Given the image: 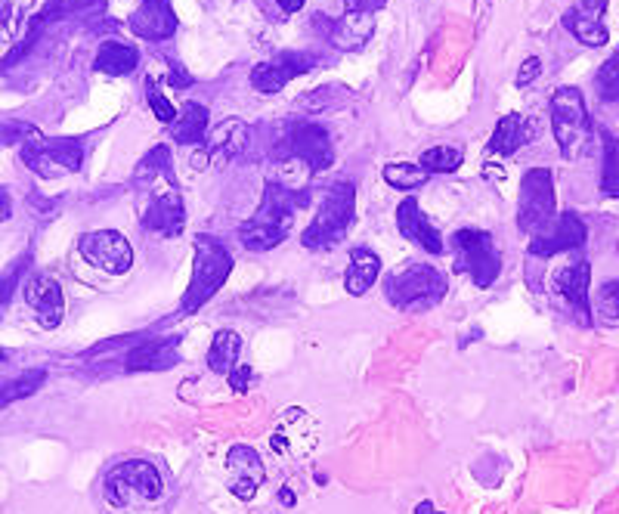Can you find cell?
<instances>
[{
	"label": "cell",
	"instance_id": "obj_17",
	"mask_svg": "<svg viewBox=\"0 0 619 514\" xmlns=\"http://www.w3.org/2000/svg\"><path fill=\"white\" fill-rule=\"evenodd\" d=\"M25 304L44 329H59L65 316V295L56 276L38 273L25 282Z\"/></svg>",
	"mask_w": 619,
	"mask_h": 514
},
{
	"label": "cell",
	"instance_id": "obj_5",
	"mask_svg": "<svg viewBox=\"0 0 619 514\" xmlns=\"http://www.w3.org/2000/svg\"><path fill=\"white\" fill-rule=\"evenodd\" d=\"M106 502L115 508H127L137 502H158L165 493L161 471L146 459H127L106 474Z\"/></svg>",
	"mask_w": 619,
	"mask_h": 514
},
{
	"label": "cell",
	"instance_id": "obj_2",
	"mask_svg": "<svg viewBox=\"0 0 619 514\" xmlns=\"http://www.w3.org/2000/svg\"><path fill=\"white\" fill-rule=\"evenodd\" d=\"M192 279H189V288H186V295L180 301V313H195L205 301H211L223 282L230 279L236 261H233V254L223 248V242H217L214 236H205L199 233L192 242Z\"/></svg>",
	"mask_w": 619,
	"mask_h": 514
},
{
	"label": "cell",
	"instance_id": "obj_4",
	"mask_svg": "<svg viewBox=\"0 0 619 514\" xmlns=\"http://www.w3.org/2000/svg\"><path fill=\"white\" fill-rule=\"evenodd\" d=\"M449 292L446 273L431 264H409L390 273L384 282V295L397 310H428L437 307Z\"/></svg>",
	"mask_w": 619,
	"mask_h": 514
},
{
	"label": "cell",
	"instance_id": "obj_35",
	"mask_svg": "<svg viewBox=\"0 0 619 514\" xmlns=\"http://www.w3.org/2000/svg\"><path fill=\"white\" fill-rule=\"evenodd\" d=\"M595 90L604 103H619V47L610 53V59L595 75Z\"/></svg>",
	"mask_w": 619,
	"mask_h": 514
},
{
	"label": "cell",
	"instance_id": "obj_1",
	"mask_svg": "<svg viewBox=\"0 0 619 514\" xmlns=\"http://www.w3.org/2000/svg\"><path fill=\"white\" fill-rule=\"evenodd\" d=\"M307 192L291 189L279 180H270L264 186V199H260L257 211L239 227V239L248 251H270L282 245L295 227V214L301 205H307Z\"/></svg>",
	"mask_w": 619,
	"mask_h": 514
},
{
	"label": "cell",
	"instance_id": "obj_44",
	"mask_svg": "<svg viewBox=\"0 0 619 514\" xmlns=\"http://www.w3.org/2000/svg\"><path fill=\"white\" fill-rule=\"evenodd\" d=\"M415 514H443V511H437L434 502H421V505L415 508Z\"/></svg>",
	"mask_w": 619,
	"mask_h": 514
},
{
	"label": "cell",
	"instance_id": "obj_42",
	"mask_svg": "<svg viewBox=\"0 0 619 514\" xmlns=\"http://www.w3.org/2000/svg\"><path fill=\"white\" fill-rule=\"evenodd\" d=\"M276 4H279L285 13H298V10H304V0H276Z\"/></svg>",
	"mask_w": 619,
	"mask_h": 514
},
{
	"label": "cell",
	"instance_id": "obj_34",
	"mask_svg": "<svg viewBox=\"0 0 619 514\" xmlns=\"http://www.w3.org/2000/svg\"><path fill=\"white\" fill-rule=\"evenodd\" d=\"M137 177L149 180V177H168V183L177 186V177H174V158H171V149L168 146H155L137 168Z\"/></svg>",
	"mask_w": 619,
	"mask_h": 514
},
{
	"label": "cell",
	"instance_id": "obj_24",
	"mask_svg": "<svg viewBox=\"0 0 619 514\" xmlns=\"http://www.w3.org/2000/svg\"><path fill=\"white\" fill-rule=\"evenodd\" d=\"M372 28H375V10L347 7L341 22L332 31V44L338 50H360L372 38Z\"/></svg>",
	"mask_w": 619,
	"mask_h": 514
},
{
	"label": "cell",
	"instance_id": "obj_31",
	"mask_svg": "<svg viewBox=\"0 0 619 514\" xmlns=\"http://www.w3.org/2000/svg\"><path fill=\"white\" fill-rule=\"evenodd\" d=\"M462 162H465V155H462V149H455V146H431L418 158V165L425 168L428 174H455L462 168Z\"/></svg>",
	"mask_w": 619,
	"mask_h": 514
},
{
	"label": "cell",
	"instance_id": "obj_16",
	"mask_svg": "<svg viewBox=\"0 0 619 514\" xmlns=\"http://www.w3.org/2000/svg\"><path fill=\"white\" fill-rule=\"evenodd\" d=\"M313 66L316 59L310 53H279L251 69V87L257 93H279L288 81L307 75Z\"/></svg>",
	"mask_w": 619,
	"mask_h": 514
},
{
	"label": "cell",
	"instance_id": "obj_29",
	"mask_svg": "<svg viewBox=\"0 0 619 514\" xmlns=\"http://www.w3.org/2000/svg\"><path fill=\"white\" fill-rule=\"evenodd\" d=\"M242 357V335L233 329H220L208 347V366L214 372H230Z\"/></svg>",
	"mask_w": 619,
	"mask_h": 514
},
{
	"label": "cell",
	"instance_id": "obj_21",
	"mask_svg": "<svg viewBox=\"0 0 619 514\" xmlns=\"http://www.w3.org/2000/svg\"><path fill=\"white\" fill-rule=\"evenodd\" d=\"M177 338H152L127 353V372H161L177 366Z\"/></svg>",
	"mask_w": 619,
	"mask_h": 514
},
{
	"label": "cell",
	"instance_id": "obj_27",
	"mask_svg": "<svg viewBox=\"0 0 619 514\" xmlns=\"http://www.w3.org/2000/svg\"><path fill=\"white\" fill-rule=\"evenodd\" d=\"M208 124H211V115L202 103H186L183 112L171 124V134L183 146H199V143H205Z\"/></svg>",
	"mask_w": 619,
	"mask_h": 514
},
{
	"label": "cell",
	"instance_id": "obj_43",
	"mask_svg": "<svg viewBox=\"0 0 619 514\" xmlns=\"http://www.w3.org/2000/svg\"><path fill=\"white\" fill-rule=\"evenodd\" d=\"M7 217H10V196L0 189V220H7Z\"/></svg>",
	"mask_w": 619,
	"mask_h": 514
},
{
	"label": "cell",
	"instance_id": "obj_19",
	"mask_svg": "<svg viewBox=\"0 0 619 514\" xmlns=\"http://www.w3.org/2000/svg\"><path fill=\"white\" fill-rule=\"evenodd\" d=\"M397 230L415 242L421 251H428V254H443V236L437 233V227L428 220V214L421 211V205L409 196L397 205Z\"/></svg>",
	"mask_w": 619,
	"mask_h": 514
},
{
	"label": "cell",
	"instance_id": "obj_3",
	"mask_svg": "<svg viewBox=\"0 0 619 514\" xmlns=\"http://www.w3.org/2000/svg\"><path fill=\"white\" fill-rule=\"evenodd\" d=\"M356 214V189L353 183H335L329 192L322 196L310 227L304 230L301 242L310 251H329L338 242H344L350 223Z\"/></svg>",
	"mask_w": 619,
	"mask_h": 514
},
{
	"label": "cell",
	"instance_id": "obj_25",
	"mask_svg": "<svg viewBox=\"0 0 619 514\" xmlns=\"http://www.w3.org/2000/svg\"><path fill=\"white\" fill-rule=\"evenodd\" d=\"M248 124L239 118H223L220 124H214L211 131L205 134V149L208 155H239L248 146Z\"/></svg>",
	"mask_w": 619,
	"mask_h": 514
},
{
	"label": "cell",
	"instance_id": "obj_23",
	"mask_svg": "<svg viewBox=\"0 0 619 514\" xmlns=\"http://www.w3.org/2000/svg\"><path fill=\"white\" fill-rule=\"evenodd\" d=\"M378 276H381V257L372 248H353L350 251V264L344 270L347 295H353V298L366 295L369 288L378 282Z\"/></svg>",
	"mask_w": 619,
	"mask_h": 514
},
{
	"label": "cell",
	"instance_id": "obj_9",
	"mask_svg": "<svg viewBox=\"0 0 619 514\" xmlns=\"http://www.w3.org/2000/svg\"><path fill=\"white\" fill-rule=\"evenodd\" d=\"M273 158L276 162H298L310 174H319L335 165V146L325 127L313 121H298V124H291V131L273 149Z\"/></svg>",
	"mask_w": 619,
	"mask_h": 514
},
{
	"label": "cell",
	"instance_id": "obj_26",
	"mask_svg": "<svg viewBox=\"0 0 619 514\" xmlns=\"http://www.w3.org/2000/svg\"><path fill=\"white\" fill-rule=\"evenodd\" d=\"M137 66H140V53L121 41H106L100 50H96V59H93V69L103 72V75H112V78L137 72Z\"/></svg>",
	"mask_w": 619,
	"mask_h": 514
},
{
	"label": "cell",
	"instance_id": "obj_33",
	"mask_svg": "<svg viewBox=\"0 0 619 514\" xmlns=\"http://www.w3.org/2000/svg\"><path fill=\"white\" fill-rule=\"evenodd\" d=\"M428 171L421 168L418 162H394L384 168V183L394 186V189H418L428 183Z\"/></svg>",
	"mask_w": 619,
	"mask_h": 514
},
{
	"label": "cell",
	"instance_id": "obj_38",
	"mask_svg": "<svg viewBox=\"0 0 619 514\" xmlns=\"http://www.w3.org/2000/svg\"><path fill=\"white\" fill-rule=\"evenodd\" d=\"M19 19H22V10L16 4L0 10V41H13L16 31H19Z\"/></svg>",
	"mask_w": 619,
	"mask_h": 514
},
{
	"label": "cell",
	"instance_id": "obj_36",
	"mask_svg": "<svg viewBox=\"0 0 619 514\" xmlns=\"http://www.w3.org/2000/svg\"><path fill=\"white\" fill-rule=\"evenodd\" d=\"M595 310H598V316L604 319V323L619 326V279H610L598 288Z\"/></svg>",
	"mask_w": 619,
	"mask_h": 514
},
{
	"label": "cell",
	"instance_id": "obj_46",
	"mask_svg": "<svg viewBox=\"0 0 619 514\" xmlns=\"http://www.w3.org/2000/svg\"><path fill=\"white\" fill-rule=\"evenodd\" d=\"M0 363H4V350H0Z\"/></svg>",
	"mask_w": 619,
	"mask_h": 514
},
{
	"label": "cell",
	"instance_id": "obj_7",
	"mask_svg": "<svg viewBox=\"0 0 619 514\" xmlns=\"http://www.w3.org/2000/svg\"><path fill=\"white\" fill-rule=\"evenodd\" d=\"M455 248V273L471 276L477 288H490L502 273V254L496 248V239L486 230H455L452 233Z\"/></svg>",
	"mask_w": 619,
	"mask_h": 514
},
{
	"label": "cell",
	"instance_id": "obj_12",
	"mask_svg": "<svg viewBox=\"0 0 619 514\" xmlns=\"http://www.w3.org/2000/svg\"><path fill=\"white\" fill-rule=\"evenodd\" d=\"M78 251L87 264L100 267L109 276H124L134 267V248L118 233V230H93L84 233L78 242Z\"/></svg>",
	"mask_w": 619,
	"mask_h": 514
},
{
	"label": "cell",
	"instance_id": "obj_10",
	"mask_svg": "<svg viewBox=\"0 0 619 514\" xmlns=\"http://www.w3.org/2000/svg\"><path fill=\"white\" fill-rule=\"evenodd\" d=\"M22 162L41 177H62L81 171L84 146L75 137H41L31 131L22 146Z\"/></svg>",
	"mask_w": 619,
	"mask_h": 514
},
{
	"label": "cell",
	"instance_id": "obj_22",
	"mask_svg": "<svg viewBox=\"0 0 619 514\" xmlns=\"http://www.w3.org/2000/svg\"><path fill=\"white\" fill-rule=\"evenodd\" d=\"M536 127L524 118V115H517V112H511V115H502L499 118V124H496V131H493V137H490V143H486V155H514L520 146L524 143H530L536 134Z\"/></svg>",
	"mask_w": 619,
	"mask_h": 514
},
{
	"label": "cell",
	"instance_id": "obj_39",
	"mask_svg": "<svg viewBox=\"0 0 619 514\" xmlns=\"http://www.w3.org/2000/svg\"><path fill=\"white\" fill-rule=\"evenodd\" d=\"M539 75H542V59L539 56H527L524 66H520V72H517V87H530Z\"/></svg>",
	"mask_w": 619,
	"mask_h": 514
},
{
	"label": "cell",
	"instance_id": "obj_30",
	"mask_svg": "<svg viewBox=\"0 0 619 514\" xmlns=\"http://www.w3.org/2000/svg\"><path fill=\"white\" fill-rule=\"evenodd\" d=\"M604 146V168H601V192L610 199H619V137L601 131Z\"/></svg>",
	"mask_w": 619,
	"mask_h": 514
},
{
	"label": "cell",
	"instance_id": "obj_18",
	"mask_svg": "<svg viewBox=\"0 0 619 514\" xmlns=\"http://www.w3.org/2000/svg\"><path fill=\"white\" fill-rule=\"evenodd\" d=\"M140 223L149 233H161V236H180L186 230V202L180 196L177 186H168L152 196L146 214L140 217Z\"/></svg>",
	"mask_w": 619,
	"mask_h": 514
},
{
	"label": "cell",
	"instance_id": "obj_40",
	"mask_svg": "<svg viewBox=\"0 0 619 514\" xmlns=\"http://www.w3.org/2000/svg\"><path fill=\"white\" fill-rule=\"evenodd\" d=\"M226 375H230V388H233V391L245 394V391L251 388V366L236 363V366H233L230 372H226Z\"/></svg>",
	"mask_w": 619,
	"mask_h": 514
},
{
	"label": "cell",
	"instance_id": "obj_32",
	"mask_svg": "<svg viewBox=\"0 0 619 514\" xmlns=\"http://www.w3.org/2000/svg\"><path fill=\"white\" fill-rule=\"evenodd\" d=\"M44 378H47L44 369H28V372H22L19 378L0 384V406H10V403H16V400L31 397V394H35L41 384H44Z\"/></svg>",
	"mask_w": 619,
	"mask_h": 514
},
{
	"label": "cell",
	"instance_id": "obj_15",
	"mask_svg": "<svg viewBox=\"0 0 619 514\" xmlns=\"http://www.w3.org/2000/svg\"><path fill=\"white\" fill-rule=\"evenodd\" d=\"M555 292L570 304V310L576 313V319L582 326H592V264L589 257H573L567 267H561L555 273Z\"/></svg>",
	"mask_w": 619,
	"mask_h": 514
},
{
	"label": "cell",
	"instance_id": "obj_11",
	"mask_svg": "<svg viewBox=\"0 0 619 514\" xmlns=\"http://www.w3.org/2000/svg\"><path fill=\"white\" fill-rule=\"evenodd\" d=\"M316 443H319V425H316L313 415L301 406L285 409L279 415L276 428L270 431V449L273 453H279L285 459H295V462L313 456Z\"/></svg>",
	"mask_w": 619,
	"mask_h": 514
},
{
	"label": "cell",
	"instance_id": "obj_37",
	"mask_svg": "<svg viewBox=\"0 0 619 514\" xmlns=\"http://www.w3.org/2000/svg\"><path fill=\"white\" fill-rule=\"evenodd\" d=\"M146 100H149V106H152V112H155V118H158L161 124H174L177 109L168 103V96H161V90L155 87V81H152V78L146 81Z\"/></svg>",
	"mask_w": 619,
	"mask_h": 514
},
{
	"label": "cell",
	"instance_id": "obj_28",
	"mask_svg": "<svg viewBox=\"0 0 619 514\" xmlns=\"http://www.w3.org/2000/svg\"><path fill=\"white\" fill-rule=\"evenodd\" d=\"M564 28L570 31V35L585 44V47H604L610 41V31L604 25V19H592V16H582L576 7H570L564 16H561Z\"/></svg>",
	"mask_w": 619,
	"mask_h": 514
},
{
	"label": "cell",
	"instance_id": "obj_41",
	"mask_svg": "<svg viewBox=\"0 0 619 514\" xmlns=\"http://www.w3.org/2000/svg\"><path fill=\"white\" fill-rule=\"evenodd\" d=\"M576 10H579L582 16L604 19V13H607V0H579V4H576Z\"/></svg>",
	"mask_w": 619,
	"mask_h": 514
},
{
	"label": "cell",
	"instance_id": "obj_14",
	"mask_svg": "<svg viewBox=\"0 0 619 514\" xmlns=\"http://www.w3.org/2000/svg\"><path fill=\"white\" fill-rule=\"evenodd\" d=\"M267 480L264 459L257 456V449L236 443L230 453H226V487L239 502H251L260 490V484Z\"/></svg>",
	"mask_w": 619,
	"mask_h": 514
},
{
	"label": "cell",
	"instance_id": "obj_6",
	"mask_svg": "<svg viewBox=\"0 0 619 514\" xmlns=\"http://www.w3.org/2000/svg\"><path fill=\"white\" fill-rule=\"evenodd\" d=\"M558 217L555 196V174L548 168H530L520 177V199H517V230L527 236H539L551 220Z\"/></svg>",
	"mask_w": 619,
	"mask_h": 514
},
{
	"label": "cell",
	"instance_id": "obj_13",
	"mask_svg": "<svg viewBox=\"0 0 619 514\" xmlns=\"http://www.w3.org/2000/svg\"><path fill=\"white\" fill-rule=\"evenodd\" d=\"M589 239V230L576 211H561L551 227H545L539 236H530V257H539V261H548L561 251H579Z\"/></svg>",
	"mask_w": 619,
	"mask_h": 514
},
{
	"label": "cell",
	"instance_id": "obj_8",
	"mask_svg": "<svg viewBox=\"0 0 619 514\" xmlns=\"http://www.w3.org/2000/svg\"><path fill=\"white\" fill-rule=\"evenodd\" d=\"M551 134H555L561 155L576 158V152L585 146L592 131V121H589V109H585V96L579 87H558L551 93Z\"/></svg>",
	"mask_w": 619,
	"mask_h": 514
},
{
	"label": "cell",
	"instance_id": "obj_45",
	"mask_svg": "<svg viewBox=\"0 0 619 514\" xmlns=\"http://www.w3.org/2000/svg\"><path fill=\"white\" fill-rule=\"evenodd\" d=\"M279 499L291 505V502H295V493H291V490H279Z\"/></svg>",
	"mask_w": 619,
	"mask_h": 514
},
{
	"label": "cell",
	"instance_id": "obj_20",
	"mask_svg": "<svg viewBox=\"0 0 619 514\" xmlns=\"http://www.w3.org/2000/svg\"><path fill=\"white\" fill-rule=\"evenodd\" d=\"M127 25L134 28V35H140L146 41H161V38L174 35L177 16L171 10V0H143V10L130 16Z\"/></svg>",
	"mask_w": 619,
	"mask_h": 514
}]
</instances>
